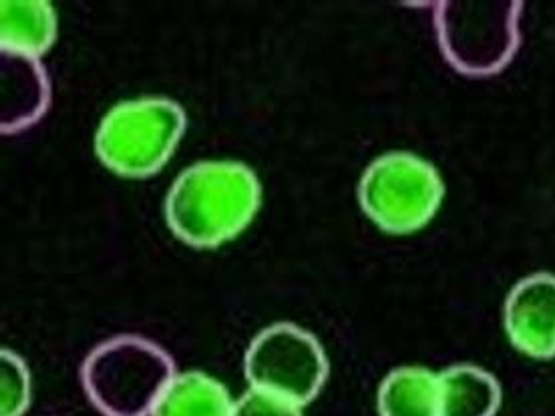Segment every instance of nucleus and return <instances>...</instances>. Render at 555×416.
Listing matches in <instances>:
<instances>
[{
	"label": "nucleus",
	"instance_id": "f257e3e1",
	"mask_svg": "<svg viewBox=\"0 0 555 416\" xmlns=\"http://www.w3.org/2000/svg\"><path fill=\"white\" fill-rule=\"evenodd\" d=\"M262 187L250 167L202 161L181 171L166 202L173 236L194 248H216L240 236L256 218Z\"/></svg>",
	"mask_w": 555,
	"mask_h": 416
},
{
	"label": "nucleus",
	"instance_id": "f03ea898",
	"mask_svg": "<svg viewBox=\"0 0 555 416\" xmlns=\"http://www.w3.org/2000/svg\"><path fill=\"white\" fill-rule=\"evenodd\" d=\"M176 376L164 348L131 334L99 344L81 368L85 392L103 416H152Z\"/></svg>",
	"mask_w": 555,
	"mask_h": 416
},
{
	"label": "nucleus",
	"instance_id": "7ed1b4c3",
	"mask_svg": "<svg viewBox=\"0 0 555 416\" xmlns=\"http://www.w3.org/2000/svg\"><path fill=\"white\" fill-rule=\"evenodd\" d=\"M521 11L514 0L437 2L435 28L447 63L467 77L498 75L519 49Z\"/></svg>",
	"mask_w": 555,
	"mask_h": 416
},
{
	"label": "nucleus",
	"instance_id": "20e7f679",
	"mask_svg": "<svg viewBox=\"0 0 555 416\" xmlns=\"http://www.w3.org/2000/svg\"><path fill=\"white\" fill-rule=\"evenodd\" d=\"M185 133V112L166 98L126 101L105 115L95 135L101 164L124 178H150L166 166Z\"/></svg>",
	"mask_w": 555,
	"mask_h": 416
},
{
	"label": "nucleus",
	"instance_id": "39448f33",
	"mask_svg": "<svg viewBox=\"0 0 555 416\" xmlns=\"http://www.w3.org/2000/svg\"><path fill=\"white\" fill-rule=\"evenodd\" d=\"M444 185L439 171L413 153L380 155L366 167L359 185L361 208L389 234H413L441 208Z\"/></svg>",
	"mask_w": 555,
	"mask_h": 416
},
{
	"label": "nucleus",
	"instance_id": "423d86ee",
	"mask_svg": "<svg viewBox=\"0 0 555 416\" xmlns=\"http://www.w3.org/2000/svg\"><path fill=\"white\" fill-rule=\"evenodd\" d=\"M244 364L251 389L298 406L312 403L328 378V359L319 338L291 322H280L258 334Z\"/></svg>",
	"mask_w": 555,
	"mask_h": 416
},
{
	"label": "nucleus",
	"instance_id": "0eeeda50",
	"mask_svg": "<svg viewBox=\"0 0 555 416\" xmlns=\"http://www.w3.org/2000/svg\"><path fill=\"white\" fill-rule=\"evenodd\" d=\"M512 344L531 359L555 354V276L538 272L517 282L503 308Z\"/></svg>",
	"mask_w": 555,
	"mask_h": 416
},
{
	"label": "nucleus",
	"instance_id": "6e6552de",
	"mask_svg": "<svg viewBox=\"0 0 555 416\" xmlns=\"http://www.w3.org/2000/svg\"><path fill=\"white\" fill-rule=\"evenodd\" d=\"M49 103L51 84L39 58L2 51V133L35 126Z\"/></svg>",
	"mask_w": 555,
	"mask_h": 416
},
{
	"label": "nucleus",
	"instance_id": "1a4fd4ad",
	"mask_svg": "<svg viewBox=\"0 0 555 416\" xmlns=\"http://www.w3.org/2000/svg\"><path fill=\"white\" fill-rule=\"evenodd\" d=\"M2 51L37 56L56 39V14L44 0H4L0 4Z\"/></svg>",
	"mask_w": 555,
	"mask_h": 416
},
{
	"label": "nucleus",
	"instance_id": "9d476101",
	"mask_svg": "<svg viewBox=\"0 0 555 416\" xmlns=\"http://www.w3.org/2000/svg\"><path fill=\"white\" fill-rule=\"evenodd\" d=\"M441 416H495L501 408L500 380L473 364L439 373Z\"/></svg>",
	"mask_w": 555,
	"mask_h": 416
},
{
	"label": "nucleus",
	"instance_id": "9b49d317",
	"mask_svg": "<svg viewBox=\"0 0 555 416\" xmlns=\"http://www.w3.org/2000/svg\"><path fill=\"white\" fill-rule=\"evenodd\" d=\"M380 416H441L439 375L421 366L392 370L378 389Z\"/></svg>",
	"mask_w": 555,
	"mask_h": 416
},
{
	"label": "nucleus",
	"instance_id": "f8f14e48",
	"mask_svg": "<svg viewBox=\"0 0 555 416\" xmlns=\"http://www.w3.org/2000/svg\"><path fill=\"white\" fill-rule=\"evenodd\" d=\"M234 404L220 380L194 370L171 380L152 416H232Z\"/></svg>",
	"mask_w": 555,
	"mask_h": 416
},
{
	"label": "nucleus",
	"instance_id": "ddd939ff",
	"mask_svg": "<svg viewBox=\"0 0 555 416\" xmlns=\"http://www.w3.org/2000/svg\"><path fill=\"white\" fill-rule=\"evenodd\" d=\"M30 404V375L25 361L2 350V416H23Z\"/></svg>",
	"mask_w": 555,
	"mask_h": 416
},
{
	"label": "nucleus",
	"instance_id": "4468645a",
	"mask_svg": "<svg viewBox=\"0 0 555 416\" xmlns=\"http://www.w3.org/2000/svg\"><path fill=\"white\" fill-rule=\"evenodd\" d=\"M232 416H302L300 406L264 390L251 389L236 404Z\"/></svg>",
	"mask_w": 555,
	"mask_h": 416
}]
</instances>
